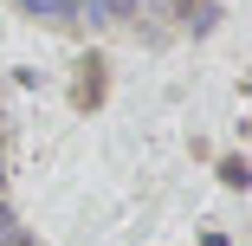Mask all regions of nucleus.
Instances as JSON below:
<instances>
[{
  "label": "nucleus",
  "instance_id": "f257e3e1",
  "mask_svg": "<svg viewBox=\"0 0 252 246\" xmlns=\"http://www.w3.org/2000/svg\"><path fill=\"white\" fill-rule=\"evenodd\" d=\"M20 7H26L32 20H59V26H65V20L84 13V0H20Z\"/></svg>",
  "mask_w": 252,
  "mask_h": 246
},
{
  "label": "nucleus",
  "instance_id": "f03ea898",
  "mask_svg": "<svg viewBox=\"0 0 252 246\" xmlns=\"http://www.w3.org/2000/svg\"><path fill=\"white\" fill-rule=\"evenodd\" d=\"M104 13H110V20H136L142 0H91V20H104Z\"/></svg>",
  "mask_w": 252,
  "mask_h": 246
},
{
  "label": "nucleus",
  "instance_id": "7ed1b4c3",
  "mask_svg": "<svg viewBox=\"0 0 252 246\" xmlns=\"http://www.w3.org/2000/svg\"><path fill=\"white\" fill-rule=\"evenodd\" d=\"M7 246H32V240H26V233H13V227H7Z\"/></svg>",
  "mask_w": 252,
  "mask_h": 246
},
{
  "label": "nucleus",
  "instance_id": "20e7f679",
  "mask_svg": "<svg viewBox=\"0 0 252 246\" xmlns=\"http://www.w3.org/2000/svg\"><path fill=\"white\" fill-rule=\"evenodd\" d=\"M0 181H7V169H0Z\"/></svg>",
  "mask_w": 252,
  "mask_h": 246
}]
</instances>
